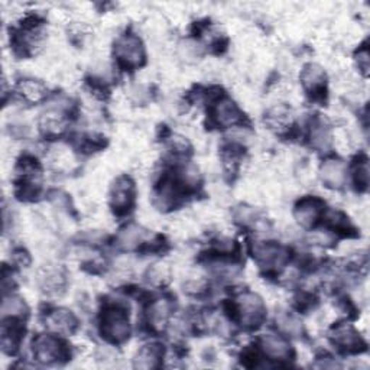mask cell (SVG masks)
Here are the masks:
<instances>
[{
    "label": "cell",
    "mask_w": 370,
    "mask_h": 370,
    "mask_svg": "<svg viewBox=\"0 0 370 370\" xmlns=\"http://www.w3.org/2000/svg\"><path fill=\"white\" fill-rule=\"evenodd\" d=\"M277 325L282 333L292 335V337H298L302 333V323L295 316L285 311L277 316Z\"/></svg>",
    "instance_id": "603a6c76"
},
{
    "label": "cell",
    "mask_w": 370,
    "mask_h": 370,
    "mask_svg": "<svg viewBox=\"0 0 370 370\" xmlns=\"http://www.w3.org/2000/svg\"><path fill=\"white\" fill-rule=\"evenodd\" d=\"M171 306L165 299H156L148 310V323L154 331H162L170 320Z\"/></svg>",
    "instance_id": "e0dca14e"
},
{
    "label": "cell",
    "mask_w": 370,
    "mask_h": 370,
    "mask_svg": "<svg viewBox=\"0 0 370 370\" xmlns=\"http://www.w3.org/2000/svg\"><path fill=\"white\" fill-rule=\"evenodd\" d=\"M162 359H163L162 346L152 343V345L144 346L137 353V356H134V359H133V366L137 369H144V370L156 369L161 366Z\"/></svg>",
    "instance_id": "2e32d148"
},
{
    "label": "cell",
    "mask_w": 370,
    "mask_h": 370,
    "mask_svg": "<svg viewBox=\"0 0 370 370\" xmlns=\"http://www.w3.org/2000/svg\"><path fill=\"white\" fill-rule=\"evenodd\" d=\"M292 122V112L285 105H275L266 115V123L275 130L287 129Z\"/></svg>",
    "instance_id": "ffe728a7"
},
{
    "label": "cell",
    "mask_w": 370,
    "mask_h": 370,
    "mask_svg": "<svg viewBox=\"0 0 370 370\" xmlns=\"http://www.w3.org/2000/svg\"><path fill=\"white\" fill-rule=\"evenodd\" d=\"M146 236L148 233L142 226L130 223L119 231L116 245L123 252H133L145 243Z\"/></svg>",
    "instance_id": "7c38bea8"
},
{
    "label": "cell",
    "mask_w": 370,
    "mask_h": 370,
    "mask_svg": "<svg viewBox=\"0 0 370 370\" xmlns=\"http://www.w3.org/2000/svg\"><path fill=\"white\" fill-rule=\"evenodd\" d=\"M40 125L45 134H61L65 130V125H67L64 112L51 108L48 112H45L41 116Z\"/></svg>",
    "instance_id": "d6986e66"
},
{
    "label": "cell",
    "mask_w": 370,
    "mask_h": 370,
    "mask_svg": "<svg viewBox=\"0 0 370 370\" xmlns=\"http://www.w3.org/2000/svg\"><path fill=\"white\" fill-rule=\"evenodd\" d=\"M133 201H134L133 183L126 177L119 178L110 191V204L113 210H116L117 213H125L130 210V207L133 206Z\"/></svg>",
    "instance_id": "52a82bcc"
},
{
    "label": "cell",
    "mask_w": 370,
    "mask_h": 370,
    "mask_svg": "<svg viewBox=\"0 0 370 370\" xmlns=\"http://www.w3.org/2000/svg\"><path fill=\"white\" fill-rule=\"evenodd\" d=\"M115 51L120 64L129 67V69L139 67L145 59V48L142 41L138 37L130 35V33L116 40Z\"/></svg>",
    "instance_id": "277c9868"
},
{
    "label": "cell",
    "mask_w": 370,
    "mask_h": 370,
    "mask_svg": "<svg viewBox=\"0 0 370 370\" xmlns=\"http://www.w3.org/2000/svg\"><path fill=\"white\" fill-rule=\"evenodd\" d=\"M28 307L25 304V301L19 296H5L2 302V318H22L26 316Z\"/></svg>",
    "instance_id": "7402d4cb"
},
{
    "label": "cell",
    "mask_w": 370,
    "mask_h": 370,
    "mask_svg": "<svg viewBox=\"0 0 370 370\" xmlns=\"http://www.w3.org/2000/svg\"><path fill=\"white\" fill-rule=\"evenodd\" d=\"M353 180L354 185L359 188V191H364L369 187V162L367 159H363L356 163L353 170Z\"/></svg>",
    "instance_id": "484cf974"
},
{
    "label": "cell",
    "mask_w": 370,
    "mask_h": 370,
    "mask_svg": "<svg viewBox=\"0 0 370 370\" xmlns=\"http://www.w3.org/2000/svg\"><path fill=\"white\" fill-rule=\"evenodd\" d=\"M236 220L245 226H249V224H255V223H259L260 221V217L258 214V212L253 209V207H239L236 210Z\"/></svg>",
    "instance_id": "83f0119b"
},
{
    "label": "cell",
    "mask_w": 370,
    "mask_h": 370,
    "mask_svg": "<svg viewBox=\"0 0 370 370\" xmlns=\"http://www.w3.org/2000/svg\"><path fill=\"white\" fill-rule=\"evenodd\" d=\"M310 138H311V145L321 152H328V149L333 144L331 133L323 122H316L313 125Z\"/></svg>",
    "instance_id": "44dd1931"
},
{
    "label": "cell",
    "mask_w": 370,
    "mask_h": 370,
    "mask_svg": "<svg viewBox=\"0 0 370 370\" xmlns=\"http://www.w3.org/2000/svg\"><path fill=\"white\" fill-rule=\"evenodd\" d=\"M40 288L48 295H59L65 288V274L61 267L55 265H47L41 267L37 277Z\"/></svg>",
    "instance_id": "8992f818"
},
{
    "label": "cell",
    "mask_w": 370,
    "mask_h": 370,
    "mask_svg": "<svg viewBox=\"0 0 370 370\" xmlns=\"http://www.w3.org/2000/svg\"><path fill=\"white\" fill-rule=\"evenodd\" d=\"M236 311L239 321L249 328L259 327L266 317L263 299L255 292H243L238 296Z\"/></svg>",
    "instance_id": "7a4b0ae2"
},
{
    "label": "cell",
    "mask_w": 370,
    "mask_h": 370,
    "mask_svg": "<svg viewBox=\"0 0 370 370\" xmlns=\"http://www.w3.org/2000/svg\"><path fill=\"white\" fill-rule=\"evenodd\" d=\"M51 162L55 166V170L69 171L74 166L76 159H74L73 154L69 149L57 148V149H54V152L51 155Z\"/></svg>",
    "instance_id": "d4e9b609"
},
{
    "label": "cell",
    "mask_w": 370,
    "mask_h": 370,
    "mask_svg": "<svg viewBox=\"0 0 370 370\" xmlns=\"http://www.w3.org/2000/svg\"><path fill=\"white\" fill-rule=\"evenodd\" d=\"M301 83L304 88L311 94H318L325 88L327 74L321 65L310 62L304 65L301 71Z\"/></svg>",
    "instance_id": "5bb4252c"
},
{
    "label": "cell",
    "mask_w": 370,
    "mask_h": 370,
    "mask_svg": "<svg viewBox=\"0 0 370 370\" xmlns=\"http://www.w3.org/2000/svg\"><path fill=\"white\" fill-rule=\"evenodd\" d=\"M356 62H357V67H359V71H360L363 76H367L370 59H369V51H367L366 47L362 48V50H359V52H357V55H356Z\"/></svg>",
    "instance_id": "f546056e"
},
{
    "label": "cell",
    "mask_w": 370,
    "mask_h": 370,
    "mask_svg": "<svg viewBox=\"0 0 370 370\" xmlns=\"http://www.w3.org/2000/svg\"><path fill=\"white\" fill-rule=\"evenodd\" d=\"M260 347L267 357L275 360H285L291 356V346L278 334H263L260 337Z\"/></svg>",
    "instance_id": "9a60e30c"
},
{
    "label": "cell",
    "mask_w": 370,
    "mask_h": 370,
    "mask_svg": "<svg viewBox=\"0 0 370 370\" xmlns=\"http://www.w3.org/2000/svg\"><path fill=\"white\" fill-rule=\"evenodd\" d=\"M213 119L219 126L231 127L242 122L243 113L231 98L223 97L217 100L213 108Z\"/></svg>",
    "instance_id": "ba28073f"
},
{
    "label": "cell",
    "mask_w": 370,
    "mask_h": 370,
    "mask_svg": "<svg viewBox=\"0 0 370 370\" xmlns=\"http://www.w3.org/2000/svg\"><path fill=\"white\" fill-rule=\"evenodd\" d=\"M331 339L335 346H339V349H343L350 353L360 352L362 347L364 346L362 335L350 324H342L335 327L331 331Z\"/></svg>",
    "instance_id": "30bf717a"
},
{
    "label": "cell",
    "mask_w": 370,
    "mask_h": 370,
    "mask_svg": "<svg viewBox=\"0 0 370 370\" xmlns=\"http://www.w3.org/2000/svg\"><path fill=\"white\" fill-rule=\"evenodd\" d=\"M334 238L330 231H324V230H317L308 234V242L314 246H320V248H327L333 243Z\"/></svg>",
    "instance_id": "f1b7e54d"
},
{
    "label": "cell",
    "mask_w": 370,
    "mask_h": 370,
    "mask_svg": "<svg viewBox=\"0 0 370 370\" xmlns=\"http://www.w3.org/2000/svg\"><path fill=\"white\" fill-rule=\"evenodd\" d=\"M178 57L187 62V64H195L198 61V58H201V54H203V50L201 47L195 42V41H183L181 44H178V50H177Z\"/></svg>",
    "instance_id": "cb8c5ba5"
},
{
    "label": "cell",
    "mask_w": 370,
    "mask_h": 370,
    "mask_svg": "<svg viewBox=\"0 0 370 370\" xmlns=\"http://www.w3.org/2000/svg\"><path fill=\"white\" fill-rule=\"evenodd\" d=\"M253 256L266 271H278L288 260V250L274 242H258L253 246Z\"/></svg>",
    "instance_id": "3957f363"
},
{
    "label": "cell",
    "mask_w": 370,
    "mask_h": 370,
    "mask_svg": "<svg viewBox=\"0 0 370 370\" xmlns=\"http://www.w3.org/2000/svg\"><path fill=\"white\" fill-rule=\"evenodd\" d=\"M65 354L64 345L51 334H41L33 340V356L42 364H52Z\"/></svg>",
    "instance_id": "5b68a950"
},
{
    "label": "cell",
    "mask_w": 370,
    "mask_h": 370,
    "mask_svg": "<svg viewBox=\"0 0 370 370\" xmlns=\"http://www.w3.org/2000/svg\"><path fill=\"white\" fill-rule=\"evenodd\" d=\"M45 324L52 333L73 334L79 327V320L70 310L58 308L47 316Z\"/></svg>",
    "instance_id": "4fadbf2b"
},
{
    "label": "cell",
    "mask_w": 370,
    "mask_h": 370,
    "mask_svg": "<svg viewBox=\"0 0 370 370\" xmlns=\"http://www.w3.org/2000/svg\"><path fill=\"white\" fill-rule=\"evenodd\" d=\"M18 93L22 96L23 100H26L28 103H40L47 97L48 88L44 83H41L38 80L28 79V80H22L19 83Z\"/></svg>",
    "instance_id": "ac0fdd59"
},
{
    "label": "cell",
    "mask_w": 370,
    "mask_h": 370,
    "mask_svg": "<svg viewBox=\"0 0 370 370\" xmlns=\"http://www.w3.org/2000/svg\"><path fill=\"white\" fill-rule=\"evenodd\" d=\"M321 214H323V203L318 198H313V197L301 200L294 210V217L296 223L304 229L313 227L318 221Z\"/></svg>",
    "instance_id": "9c48e42d"
},
{
    "label": "cell",
    "mask_w": 370,
    "mask_h": 370,
    "mask_svg": "<svg viewBox=\"0 0 370 370\" xmlns=\"http://www.w3.org/2000/svg\"><path fill=\"white\" fill-rule=\"evenodd\" d=\"M320 178L328 188L339 190L347 180V170L345 162L339 159H328L320 168Z\"/></svg>",
    "instance_id": "8fae6325"
},
{
    "label": "cell",
    "mask_w": 370,
    "mask_h": 370,
    "mask_svg": "<svg viewBox=\"0 0 370 370\" xmlns=\"http://www.w3.org/2000/svg\"><path fill=\"white\" fill-rule=\"evenodd\" d=\"M102 333L112 343H123L130 335L129 317L120 306H110L102 317Z\"/></svg>",
    "instance_id": "6da1fadb"
},
{
    "label": "cell",
    "mask_w": 370,
    "mask_h": 370,
    "mask_svg": "<svg viewBox=\"0 0 370 370\" xmlns=\"http://www.w3.org/2000/svg\"><path fill=\"white\" fill-rule=\"evenodd\" d=\"M168 279H170V267H168V265L161 262V263H155L149 269V281H152V284L162 285Z\"/></svg>",
    "instance_id": "4316f807"
}]
</instances>
